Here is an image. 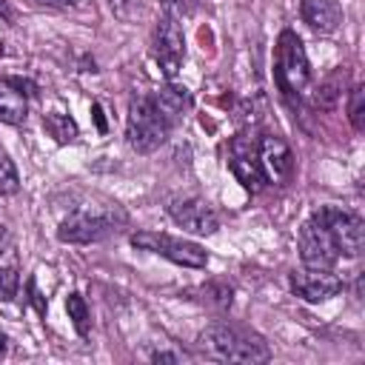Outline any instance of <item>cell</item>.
<instances>
[{
	"instance_id": "obj_1",
	"label": "cell",
	"mask_w": 365,
	"mask_h": 365,
	"mask_svg": "<svg viewBox=\"0 0 365 365\" xmlns=\"http://www.w3.org/2000/svg\"><path fill=\"white\" fill-rule=\"evenodd\" d=\"M197 345L208 359H217V362H265V359H271V348L262 336L234 328V325H225V322L205 325L197 336Z\"/></svg>"
},
{
	"instance_id": "obj_2",
	"label": "cell",
	"mask_w": 365,
	"mask_h": 365,
	"mask_svg": "<svg viewBox=\"0 0 365 365\" xmlns=\"http://www.w3.org/2000/svg\"><path fill=\"white\" fill-rule=\"evenodd\" d=\"M128 222L120 205H80L57 228V240L68 245H88L117 234Z\"/></svg>"
},
{
	"instance_id": "obj_3",
	"label": "cell",
	"mask_w": 365,
	"mask_h": 365,
	"mask_svg": "<svg viewBox=\"0 0 365 365\" xmlns=\"http://www.w3.org/2000/svg\"><path fill=\"white\" fill-rule=\"evenodd\" d=\"M274 77L279 91L288 100H299V94L308 88L311 83V66H308V54L302 40L297 37V31L285 29L277 37V51H274Z\"/></svg>"
},
{
	"instance_id": "obj_4",
	"label": "cell",
	"mask_w": 365,
	"mask_h": 365,
	"mask_svg": "<svg viewBox=\"0 0 365 365\" xmlns=\"http://www.w3.org/2000/svg\"><path fill=\"white\" fill-rule=\"evenodd\" d=\"M171 131V123L160 114L151 97H134L125 117V140L137 154L157 151Z\"/></svg>"
},
{
	"instance_id": "obj_5",
	"label": "cell",
	"mask_w": 365,
	"mask_h": 365,
	"mask_svg": "<svg viewBox=\"0 0 365 365\" xmlns=\"http://www.w3.org/2000/svg\"><path fill=\"white\" fill-rule=\"evenodd\" d=\"M131 245L134 248H143V251H151V254H160L177 265H185V268H205L208 265V251L191 240H180V237H171V234H160V231H134L131 234Z\"/></svg>"
},
{
	"instance_id": "obj_6",
	"label": "cell",
	"mask_w": 365,
	"mask_h": 365,
	"mask_svg": "<svg viewBox=\"0 0 365 365\" xmlns=\"http://www.w3.org/2000/svg\"><path fill=\"white\" fill-rule=\"evenodd\" d=\"M299 259L305 268H334L339 259L336 242L328 231V225L322 222V217L314 211L311 220H305V225L299 228Z\"/></svg>"
},
{
	"instance_id": "obj_7",
	"label": "cell",
	"mask_w": 365,
	"mask_h": 365,
	"mask_svg": "<svg viewBox=\"0 0 365 365\" xmlns=\"http://www.w3.org/2000/svg\"><path fill=\"white\" fill-rule=\"evenodd\" d=\"M317 214L328 225V231H331V237L336 242L339 257H359L362 254V245H365V222L356 214L342 211V208H334V205H322Z\"/></svg>"
},
{
	"instance_id": "obj_8",
	"label": "cell",
	"mask_w": 365,
	"mask_h": 365,
	"mask_svg": "<svg viewBox=\"0 0 365 365\" xmlns=\"http://www.w3.org/2000/svg\"><path fill=\"white\" fill-rule=\"evenodd\" d=\"M228 168L231 174L242 182L245 191L257 194L265 185V174L259 168V157H257V143L248 134H237L228 140Z\"/></svg>"
},
{
	"instance_id": "obj_9",
	"label": "cell",
	"mask_w": 365,
	"mask_h": 365,
	"mask_svg": "<svg viewBox=\"0 0 365 365\" xmlns=\"http://www.w3.org/2000/svg\"><path fill=\"white\" fill-rule=\"evenodd\" d=\"M185 57V40H182V29L177 23V17H163L157 31H154V60L163 71L165 80H174L180 66Z\"/></svg>"
},
{
	"instance_id": "obj_10",
	"label": "cell",
	"mask_w": 365,
	"mask_h": 365,
	"mask_svg": "<svg viewBox=\"0 0 365 365\" xmlns=\"http://www.w3.org/2000/svg\"><path fill=\"white\" fill-rule=\"evenodd\" d=\"M168 214L180 228H185L191 234H200V237H211L220 228V217L200 197H177V200H171Z\"/></svg>"
},
{
	"instance_id": "obj_11",
	"label": "cell",
	"mask_w": 365,
	"mask_h": 365,
	"mask_svg": "<svg viewBox=\"0 0 365 365\" xmlns=\"http://www.w3.org/2000/svg\"><path fill=\"white\" fill-rule=\"evenodd\" d=\"M288 282H291V291L305 302H325L342 291V279L331 268L328 271H322V268L294 271L288 277Z\"/></svg>"
},
{
	"instance_id": "obj_12",
	"label": "cell",
	"mask_w": 365,
	"mask_h": 365,
	"mask_svg": "<svg viewBox=\"0 0 365 365\" xmlns=\"http://www.w3.org/2000/svg\"><path fill=\"white\" fill-rule=\"evenodd\" d=\"M257 157H259V168L265 174V182H285L294 171V154H291L288 143L277 134H262L259 137Z\"/></svg>"
},
{
	"instance_id": "obj_13",
	"label": "cell",
	"mask_w": 365,
	"mask_h": 365,
	"mask_svg": "<svg viewBox=\"0 0 365 365\" xmlns=\"http://www.w3.org/2000/svg\"><path fill=\"white\" fill-rule=\"evenodd\" d=\"M29 83L17 77H0V120L17 125L29 114Z\"/></svg>"
},
{
	"instance_id": "obj_14",
	"label": "cell",
	"mask_w": 365,
	"mask_h": 365,
	"mask_svg": "<svg viewBox=\"0 0 365 365\" xmlns=\"http://www.w3.org/2000/svg\"><path fill=\"white\" fill-rule=\"evenodd\" d=\"M299 14L317 34H334L342 23V9L336 0H302Z\"/></svg>"
},
{
	"instance_id": "obj_15",
	"label": "cell",
	"mask_w": 365,
	"mask_h": 365,
	"mask_svg": "<svg viewBox=\"0 0 365 365\" xmlns=\"http://www.w3.org/2000/svg\"><path fill=\"white\" fill-rule=\"evenodd\" d=\"M151 100H154V106L160 108V114H163L168 123H174L182 111H188V108H191V94H188V88L174 86V83L163 86Z\"/></svg>"
},
{
	"instance_id": "obj_16",
	"label": "cell",
	"mask_w": 365,
	"mask_h": 365,
	"mask_svg": "<svg viewBox=\"0 0 365 365\" xmlns=\"http://www.w3.org/2000/svg\"><path fill=\"white\" fill-rule=\"evenodd\" d=\"M342 88H345V68L339 66V68H334V71L311 91L314 108H322V111L336 108V103H339V97H342Z\"/></svg>"
},
{
	"instance_id": "obj_17",
	"label": "cell",
	"mask_w": 365,
	"mask_h": 365,
	"mask_svg": "<svg viewBox=\"0 0 365 365\" xmlns=\"http://www.w3.org/2000/svg\"><path fill=\"white\" fill-rule=\"evenodd\" d=\"M43 128H46V134H48L54 143H60V145L74 143L77 134H80L74 117H68V114H63V111H48V114H43Z\"/></svg>"
},
{
	"instance_id": "obj_18",
	"label": "cell",
	"mask_w": 365,
	"mask_h": 365,
	"mask_svg": "<svg viewBox=\"0 0 365 365\" xmlns=\"http://www.w3.org/2000/svg\"><path fill=\"white\" fill-rule=\"evenodd\" d=\"M66 311H68V319H71L74 331H77L80 336H88L91 319H88V305H86V299H83L80 294H68V297H66Z\"/></svg>"
},
{
	"instance_id": "obj_19",
	"label": "cell",
	"mask_w": 365,
	"mask_h": 365,
	"mask_svg": "<svg viewBox=\"0 0 365 365\" xmlns=\"http://www.w3.org/2000/svg\"><path fill=\"white\" fill-rule=\"evenodd\" d=\"M348 120H351L354 131H362V128H365V88H362V86H354V88H351Z\"/></svg>"
},
{
	"instance_id": "obj_20",
	"label": "cell",
	"mask_w": 365,
	"mask_h": 365,
	"mask_svg": "<svg viewBox=\"0 0 365 365\" xmlns=\"http://www.w3.org/2000/svg\"><path fill=\"white\" fill-rule=\"evenodd\" d=\"M20 188V180H17V168L11 163V157L6 154V148L0 145V194H14Z\"/></svg>"
},
{
	"instance_id": "obj_21",
	"label": "cell",
	"mask_w": 365,
	"mask_h": 365,
	"mask_svg": "<svg viewBox=\"0 0 365 365\" xmlns=\"http://www.w3.org/2000/svg\"><path fill=\"white\" fill-rule=\"evenodd\" d=\"M205 297L202 299H208L211 305H217V308H228L231 305V288L228 285H222V282H208L205 288H200Z\"/></svg>"
},
{
	"instance_id": "obj_22",
	"label": "cell",
	"mask_w": 365,
	"mask_h": 365,
	"mask_svg": "<svg viewBox=\"0 0 365 365\" xmlns=\"http://www.w3.org/2000/svg\"><path fill=\"white\" fill-rule=\"evenodd\" d=\"M17 285H20V277L14 268H0V302H9L14 299L17 294Z\"/></svg>"
},
{
	"instance_id": "obj_23",
	"label": "cell",
	"mask_w": 365,
	"mask_h": 365,
	"mask_svg": "<svg viewBox=\"0 0 365 365\" xmlns=\"http://www.w3.org/2000/svg\"><path fill=\"white\" fill-rule=\"evenodd\" d=\"M108 6H111V11H114L120 20H128L125 6H131V9H134V0H108Z\"/></svg>"
},
{
	"instance_id": "obj_24",
	"label": "cell",
	"mask_w": 365,
	"mask_h": 365,
	"mask_svg": "<svg viewBox=\"0 0 365 365\" xmlns=\"http://www.w3.org/2000/svg\"><path fill=\"white\" fill-rule=\"evenodd\" d=\"M91 111H94V120H97L100 134H106V117H103V106H100V103H94V106H91Z\"/></svg>"
},
{
	"instance_id": "obj_25",
	"label": "cell",
	"mask_w": 365,
	"mask_h": 365,
	"mask_svg": "<svg viewBox=\"0 0 365 365\" xmlns=\"http://www.w3.org/2000/svg\"><path fill=\"white\" fill-rule=\"evenodd\" d=\"M151 359L154 362H180V356L177 354H168V351H157V354H151Z\"/></svg>"
},
{
	"instance_id": "obj_26",
	"label": "cell",
	"mask_w": 365,
	"mask_h": 365,
	"mask_svg": "<svg viewBox=\"0 0 365 365\" xmlns=\"http://www.w3.org/2000/svg\"><path fill=\"white\" fill-rule=\"evenodd\" d=\"M43 6H54V9H68V6H77L80 0H37Z\"/></svg>"
},
{
	"instance_id": "obj_27",
	"label": "cell",
	"mask_w": 365,
	"mask_h": 365,
	"mask_svg": "<svg viewBox=\"0 0 365 365\" xmlns=\"http://www.w3.org/2000/svg\"><path fill=\"white\" fill-rule=\"evenodd\" d=\"M0 17H3V20H9V23L14 20V14H11V9H9V3H6V0H0Z\"/></svg>"
},
{
	"instance_id": "obj_28",
	"label": "cell",
	"mask_w": 365,
	"mask_h": 365,
	"mask_svg": "<svg viewBox=\"0 0 365 365\" xmlns=\"http://www.w3.org/2000/svg\"><path fill=\"white\" fill-rule=\"evenodd\" d=\"M6 342H9L6 334H0V356H6Z\"/></svg>"
},
{
	"instance_id": "obj_29",
	"label": "cell",
	"mask_w": 365,
	"mask_h": 365,
	"mask_svg": "<svg viewBox=\"0 0 365 365\" xmlns=\"http://www.w3.org/2000/svg\"><path fill=\"white\" fill-rule=\"evenodd\" d=\"M0 57H3V43H0Z\"/></svg>"
}]
</instances>
